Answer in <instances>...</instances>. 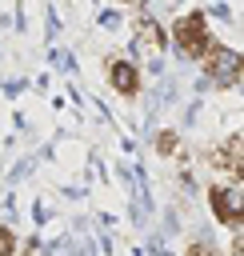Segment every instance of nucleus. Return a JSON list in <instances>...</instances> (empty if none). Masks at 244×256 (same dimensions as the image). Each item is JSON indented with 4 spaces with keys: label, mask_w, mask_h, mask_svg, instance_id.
Here are the masks:
<instances>
[{
    "label": "nucleus",
    "mask_w": 244,
    "mask_h": 256,
    "mask_svg": "<svg viewBox=\"0 0 244 256\" xmlns=\"http://www.w3.org/2000/svg\"><path fill=\"white\" fill-rule=\"evenodd\" d=\"M104 76H108V88L124 100L140 96V64L128 60V56H108L104 60Z\"/></svg>",
    "instance_id": "39448f33"
},
{
    "label": "nucleus",
    "mask_w": 244,
    "mask_h": 256,
    "mask_svg": "<svg viewBox=\"0 0 244 256\" xmlns=\"http://www.w3.org/2000/svg\"><path fill=\"white\" fill-rule=\"evenodd\" d=\"M120 4H132V8H140V4H144V0H120Z\"/></svg>",
    "instance_id": "1a4fd4ad"
},
{
    "label": "nucleus",
    "mask_w": 244,
    "mask_h": 256,
    "mask_svg": "<svg viewBox=\"0 0 244 256\" xmlns=\"http://www.w3.org/2000/svg\"><path fill=\"white\" fill-rule=\"evenodd\" d=\"M184 256H220L208 240H188V248H184Z\"/></svg>",
    "instance_id": "6e6552de"
},
{
    "label": "nucleus",
    "mask_w": 244,
    "mask_h": 256,
    "mask_svg": "<svg viewBox=\"0 0 244 256\" xmlns=\"http://www.w3.org/2000/svg\"><path fill=\"white\" fill-rule=\"evenodd\" d=\"M152 148H156V156H160V160H176V156L184 152V144H180V132H176V128H160V132L152 136Z\"/></svg>",
    "instance_id": "423d86ee"
},
{
    "label": "nucleus",
    "mask_w": 244,
    "mask_h": 256,
    "mask_svg": "<svg viewBox=\"0 0 244 256\" xmlns=\"http://www.w3.org/2000/svg\"><path fill=\"white\" fill-rule=\"evenodd\" d=\"M196 64L204 68L208 84H216V88H236V84H240V72H244L240 52H236V48H228V44H220V40H212V44H208V52H204Z\"/></svg>",
    "instance_id": "7ed1b4c3"
},
{
    "label": "nucleus",
    "mask_w": 244,
    "mask_h": 256,
    "mask_svg": "<svg viewBox=\"0 0 244 256\" xmlns=\"http://www.w3.org/2000/svg\"><path fill=\"white\" fill-rule=\"evenodd\" d=\"M132 48H136V56H140V60H160V56H164V48H168V28H164L156 16H148L144 8H140V16H136Z\"/></svg>",
    "instance_id": "20e7f679"
},
{
    "label": "nucleus",
    "mask_w": 244,
    "mask_h": 256,
    "mask_svg": "<svg viewBox=\"0 0 244 256\" xmlns=\"http://www.w3.org/2000/svg\"><path fill=\"white\" fill-rule=\"evenodd\" d=\"M20 252V240H16V232L8 228V224H0V256H16Z\"/></svg>",
    "instance_id": "0eeeda50"
},
{
    "label": "nucleus",
    "mask_w": 244,
    "mask_h": 256,
    "mask_svg": "<svg viewBox=\"0 0 244 256\" xmlns=\"http://www.w3.org/2000/svg\"><path fill=\"white\" fill-rule=\"evenodd\" d=\"M208 208L216 216V224H224L228 232H236L244 224V184L240 180H212L208 184Z\"/></svg>",
    "instance_id": "f03ea898"
},
{
    "label": "nucleus",
    "mask_w": 244,
    "mask_h": 256,
    "mask_svg": "<svg viewBox=\"0 0 244 256\" xmlns=\"http://www.w3.org/2000/svg\"><path fill=\"white\" fill-rule=\"evenodd\" d=\"M212 40H216V36H212L208 12H200V8H188V12H180V16L168 24V44H172L184 60H200Z\"/></svg>",
    "instance_id": "f257e3e1"
}]
</instances>
